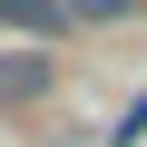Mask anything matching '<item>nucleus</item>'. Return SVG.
Here are the masks:
<instances>
[{
    "instance_id": "1",
    "label": "nucleus",
    "mask_w": 147,
    "mask_h": 147,
    "mask_svg": "<svg viewBox=\"0 0 147 147\" xmlns=\"http://www.w3.org/2000/svg\"><path fill=\"white\" fill-rule=\"evenodd\" d=\"M0 20L30 30V39H59V30H69V0H0Z\"/></svg>"
},
{
    "instance_id": "3",
    "label": "nucleus",
    "mask_w": 147,
    "mask_h": 147,
    "mask_svg": "<svg viewBox=\"0 0 147 147\" xmlns=\"http://www.w3.org/2000/svg\"><path fill=\"white\" fill-rule=\"evenodd\" d=\"M137 137H147V98H137V108L118 118V147H137Z\"/></svg>"
},
{
    "instance_id": "2",
    "label": "nucleus",
    "mask_w": 147,
    "mask_h": 147,
    "mask_svg": "<svg viewBox=\"0 0 147 147\" xmlns=\"http://www.w3.org/2000/svg\"><path fill=\"white\" fill-rule=\"evenodd\" d=\"M39 88H49V59H30V49L0 59V108H20V98H39Z\"/></svg>"
}]
</instances>
